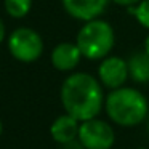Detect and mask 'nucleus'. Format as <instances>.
I'll use <instances>...</instances> for the list:
<instances>
[{"label": "nucleus", "instance_id": "nucleus-1", "mask_svg": "<svg viewBox=\"0 0 149 149\" xmlns=\"http://www.w3.org/2000/svg\"><path fill=\"white\" fill-rule=\"evenodd\" d=\"M59 96L66 114L75 117L79 122L95 119L106 103L101 82L87 72L68 75L61 85Z\"/></svg>", "mask_w": 149, "mask_h": 149}, {"label": "nucleus", "instance_id": "nucleus-2", "mask_svg": "<svg viewBox=\"0 0 149 149\" xmlns=\"http://www.w3.org/2000/svg\"><path fill=\"white\" fill-rule=\"evenodd\" d=\"M106 112L114 123L120 127H136L148 117V100L141 91L130 87L111 90L106 96Z\"/></svg>", "mask_w": 149, "mask_h": 149}, {"label": "nucleus", "instance_id": "nucleus-3", "mask_svg": "<svg viewBox=\"0 0 149 149\" xmlns=\"http://www.w3.org/2000/svg\"><path fill=\"white\" fill-rule=\"evenodd\" d=\"M75 43L84 58L91 59V61L104 59L114 48L116 34L107 21L98 18L93 21H87L80 27Z\"/></svg>", "mask_w": 149, "mask_h": 149}, {"label": "nucleus", "instance_id": "nucleus-4", "mask_svg": "<svg viewBox=\"0 0 149 149\" xmlns=\"http://www.w3.org/2000/svg\"><path fill=\"white\" fill-rule=\"evenodd\" d=\"M10 55L21 63H34L43 53V40L31 27H16L7 39Z\"/></svg>", "mask_w": 149, "mask_h": 149}, {"label": "nucleus", "instance_id": "nucleus-5", "mask_svg": "<svg viewBox=\"0 0 149 149\" xmlns=\"http://www.w3.org/2000/svg\"><path fill=\"white\" fill-rule=\"evenodd\" d=\"M114 130L109 123L100 119H90L80 122L79 141L85 149H111L114 144Z\"/></svg>", "mask_w": 149, "mask_h": 149}, {"label": "nucleus", "instance_id": "nucleus-6", "mask_svg": "<svg viewBox=\"0 0 149 149\" xmlns=\"http://www.w3.org/2000/svg\"><path fill=\"white\" fill-rule=\"evenodd\" d=\"M98 77L101 85L109 90L120 88L130 77L128 64L119 56H106L98 68Z\"/></svg>", "mask_w": 149, "mask_h": 149}, {"label": "nucleus", "instance_id": "nucleus-7", "mask_svg": "<svg viewBox=\"0 0 149 149\" xmlns=\"http://www.w3.org/2000/svg\"><path fill=\"white\" fill-rule=\"evenodd\" d=\"M109 2L111 0H61L66 13L84 23L98 19L106 11Z\"/></svg>", "mask_w": 149, "mask_h": 149}, {"label": "nucleus", "instance_id": "nucleus-8", "mask_svg": "<svg viewBox=\"0 0 149 149\" xmlns=\"http://www.w3.org/2000/svg\"><path fill=\"white\" fill-rule=\"evenodd\" d=\"M52 64L55 69L61 72L74 71L79 66L82 58V53L79 50L77 43L72 42H61L52 50Z\"/></svg>", "mask_w": 149, "mask_h": 149}, {"label": "nucleus", "instance_id": "nucleus-9", "mask_svg": "<svg viewBox=\"0 0 149 149\" xmlns=\"http://www.w3.org/2000/svg\"><path fill=\"white\" fill-rule=\"evenodd\" d=\"M79 128L80 123L75 117L69 116V114H63L50 127V135L59 144H66L69 141H74L79 138Z\"/></svg>", "mask_w": 149, "mask_h": 149}, {"label": "nucleus", "instance_id": "nucleus-10", "mask_svg": "<svg viewBox=\"0 0 149 149\" xmlns=\"http://www.w3.org/2000/svg\"><path fill=\"white\" fill-rule=\"evenodd\" d=\"M128 74L136 84H149V53L146 50L135 52L127 59Z\"/></svg>", "mask_w": 149, "mask_h": 149}, {"label": "nucleus", "instance_id": "nucleus-11", "mask_svg": "<svg viewBox=\"0 0 149 149\" xmlns=\"http://www.w3.org/2000/svg\"><path fill=\"white\" fill-rule=\"evenodd\" d=\"M5 11L11 18H24L32 8V0H5Z\"/></svg>", "mask_w": 149, "mask_h": 149}, {"label": "nucleus", "instance_id": "nucleus-12", "mask_svg": "<svg viewBox=\"0 0 149 149\" xmlns=\"http://www.w3.org/2000/svg\"><path fill=\"white\" fill-rule=\"evenodd\" d=\"M128 13L135 16V19L143 27L149 31V0H141L138 5L128 8Z\"/></svg>", "mask_w": 149, "mask_h": 149}, {"label": "nucleus", "instance_id": "nucleus-13", "mask_svg": "<svg viewBox=\"0 0 149 149\" xmlns=\"http://www.w3.org/2000/svg\"><path fill=\"white\" fill-rule=\"evenodd\" d=\"M111 2H114V3L119 5V7L130 8V7H135V5H138L141 0H111Z\"/></svg>", "mask_w": 149, "mask_h": 149}, {"label": "nucleus", "instance_id": "nucleus-14", "mask_svg": "<svg viewBox=\"0 0 149 149\" xmlns=\"http://www.w3.org/2000/svg\"><path fill=\"white\" fill-rule=\"evenodd\" d=\"M61 146H63V149H85L84 146H82V143L79 141V138L74 139V141L66 143V144H61Z\"/></svg>", "mask_w": 149, "mask_h": 149}, {"label": "nucleus", "instance_id": "nucleus-15", "mask_svg": "<svg viewBox=\"0 0 149 149\" xmlns=\"http://www.w3.org/2000/svg\"><path fill=\"white\" fill-rule=\"evenodd\" d=\"M5 37H7V29H5V23L0 18V43L5 40Z\"/></svg>", "mask_w": 149, "mask_h": 149}, {"label": "nucleus", "instance_id": "nucleus-16", "mask_svg": "<svg viewBox=\"0 0 149 149\" xmlns=\"http://www.w3.org/2000/svg\"><path fill=\"white\" fill-rule=\"evenodd\" d=\"M144 50H146V53H149V34H148V37H146V40H144Z\"/></svg>", "mask_w": 149, "mask_h": 149}, {"label": "nucleus", "instance_id": "nucleus-17", "mask_svg": "<svg viewBox=\"0 0 149 149\" xmlns=\"http://www.w3.org/2000/svg\"><path fill=\"white\" fill-rule=\"evenodd\" d=\"M2 132H3V125H2V120H0V135H2Z\"/></svg>", "mask_w": 149, "mask_h": 149}, {"label": "nucleus", "instance_id": "nucleus-18", "mask_svg": "<svg viewBox=\"0 0 149 149\" xmlns=\"http://www.w3.org/2000/svg\"><path fill=\"white\" fill-rule=\"evenodd\" d=\"M148 130H149V123H148Z\"/></svg>", "mask_w": 149, "mask_h": 149}]
</instances>
